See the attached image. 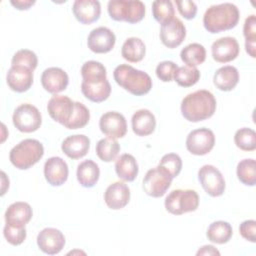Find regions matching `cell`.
Here are the masks:
<instances>
[{
  "label": "cell",
  "mask_w": 256,
  "mask_h": 256,
  "mask_svg": "<svg viewBox=\"0 0 256 256\" xmlns=\"http://www.w3.org/2000/svg\"><path fill=\"white\" fill-rule=\"evenodd\" d=\"M216 99L208 90H197L185 96L181 102V113L190 122H199L213 116Z\"/></svg>",
  "instance_id": "cell-1"
},
{
  "label": "cell",
  "mask_w": 256,
  "mask_h": 256,
  "mask_svg": "<svg viewBox=\"0 0 256 256\" xmlns=\"http://www.w3.org/2000/svg\"><path fill=\"white\" fill-rule=\"evenodd\" d=\"M240 13L236 5L221 3L210 6L204 16L203 25L210 33H219L234 28L239 21Z\"/></svg>",
  "instance_id": "cell-2"
},
{
  "label": "cell",
  "mask_w": 256,
  "mask_h": 256,
  "mask_svg": "<svg viewBox=\"0 0 256 256\" xmlns=\"http://www.w3.org/2000/svg\"><path fill=\"white\" fill-rule=\"evenodd\" d=\"M113 76L119 86L136 96L145 95L152 88L151 77L128 64L118 65L114 69Z\"/></svg>",
  "instance_id": "cell-3"
},
{
  "label": "cell",
  "mask_w": 256,
  "mask_h": 256,
  "mask_svg": "<svg viewBox=\"0 0 256 256\" xmlns=\"http://www.w3.org/2000/svg\"><path fill=\"white\" fill-rule=\"evenodd\" d=\"M44 155L42 143L36 139H24L15 145L9 154V159L13 166L26 170L35 165Z\"/></svg>",
  "instance_id": "cell-4"
},
{
  "label": "cell",
  "mask_w": 256,
  "mask_h": 256,
  "mask_svg": "<svg viewBox=\"0 0 256 256\" xmlns=\"http://www.w3.org/2000/svg\"><path fill=\"white\" fill-rule=\"evenodd\" d=\"M107 9L113 20L131 24L140 22L145 15V5L139 0H111L108 2Z\"/></svg>",
  "instance_id": "cell-5"
},
{
  "label": "cell",
  "mask_w": 256,
  "mask_h": 256,
  "mask_svg": "<svg viewBox=\"0 0 256 256\" xmlns=\"http://www.w3.org/2000/svg\"><path fill=\"white\" fill-rule=\"evenodd\" d=\"M166 210L174 215H181L195 211L199 206V196L192 189H176L165 198Z\"/></svg>",
  "instance_id": "cell-6"
},
{
  "label": "cell",
  "mask_w": 256,
  "mask_h": 256,
  "mask_svg": "<svg viewBox=\"0 0 256 256\" xmlns=\"http://www.w3.org/2000/svg\"><path fill=\"white\" fill-rule=\"evenodd\" d=\"M170 173L161 166H157L147 171L143 179L144 192L154 198L162 197L172 182Z\"/></svg>",
  "instance_id": "cell-7"
},
{
  "label": "cell",
  "mask_w": 256,
  "mask_h": 256,
  "mask_svg": "<svg viewBox=\"0 0 256 256\" xmlns=\"http://www.w3.org/2000/svg\"><path fill=\"white\" fill-rule=\"evenodd\" d=\"M12 121L20 132L31 133L40 128L42 116L37 107L29 103H24L14 110Z\"/></svg>",
  "instance_id": "cell-8"
},
{
  "label": "cell",
  "mask_w": 256,
  "mask_h": 256,
  "mask_svg": "<svg viewBox=\"0 0 256 256\" xmlns=\"http://www.w3.org/2000/svg\"><path fill=\"white\" fill-rule=\"evenodd\" d=\"M199 182L204 191L211 197L221 196L225 191V179L213 165H204L198 171Z\"/></svg>",
  "instance_id": "cell-9"
},
{
  "label": "cell",
  "mask_w": 256,
  "mask_h": 256,
  "mask_svg": "<svg viewBox=\"0 0 256 256\" xmlns=\"http://www.w3.org/2000/svg\"><path fill=\"white\" fill-rule=\"evenodd\" d=\"M215 135L208 128H199L191 131L186 138V148L193 155H206L214 147Z\"/></svg>",
  "instance_id": "cell-10"
},
{
  "label": "cell",
  "mask_w": 256,
  "mask_h": 256,
  "mask_svg": "<svg viewBox=\"0 0 256 256\" xmlns=\"http://www.w3.org/2000/svg\"><path fill=\"white\" fill-rule=\"evenodd\" d=\"M186 37V28L178 18H172L161 24L160 39L164 46L168 48L178 47Z\"/></svg>",
  "instance_id": "cell-11"
},
{
  "label": "cell",
  "mask_w": 256,
  "mask_h": 256,
  "mask_svg": "<svg viewBox=\"0 0 256 256\" xmlns=\"http://www.w3.org/2000/svg\"><path fill=\"white\" fill-rule=\"evenodd\" d=\"M99 128L103 134L110 138H122L127 132L126 119L119 112L109 111L101 116Z\"/></svg>",
  "instance_id": "cell-12"
},
{
  "label": "cell",
  "mask_w": 256,
  "mask_h": 256,
  "mask_svg": "<svg viewBox=\"0 0 256 256\" xmlns=\"http://www.w3.org/2000/svg\"><path fill=\"white\" fill-rule=\"evenodd\" d=\"M115 42V34L109 28L103 26L93 29L87 39L88 48L98 54L110 52L114 48Z\"/></svg>",
  "instance_id": "cell-13"
},
{
  "label": "cell",
  "mask_w": 256,
  "mask_h": 256,
  "mask_svg": "<svg viewBox=\"0 0 256 256\" xmlns=\"http://www.w3.org/2000/svg\"><path fill=\"white\" fill-rule=\"evenodd\" d=\"M37 245L45 254L55 255L64 248L65 237L63 233L56 228H44L37 235Z\"/></svg>",
  "instance_id": "cell-14"
},
{
  "label": "cell",
  "mask_w": 256,
  "mask_h": 256,
  "mask_svg": "<svg viewBox=\"0 0 256 256\" xmlns=\"http://www.w3.org/2000/svg\"><path fill=\"white\" fill-rule=\"evenodd\" d=\"M75 102L64 95H54L48 101L47 110L50 117L63 126L69 121L74 111Z\"/></svg>",
  "instance_id": "cell-15"
},
{
  "label": "cell",
  "mask_w": 256,
  "mask_h": 256,
  "mask_svg": "<svg viewBox=\"0 0 256 256\" xmlns=\"http://www.w3.org/2000/svg\"><path fill=\"white\" fill-rule=\"evenodd\" d=\"M6 82L15 92H26L33 84V70L25 66L11 65L7 72Z\"/></svg>",
  "instance_id": "cell-16"
},
{
  "label": "cell",
  "mask_w": 256,
  "mask_h": 256,
  "mask_svg": "<svg viewBox=\"0 0 256 256\" xmlns=\"http://www.w3.org/2000/svg\"><path fill=\"white\" fill-rule=\"evenodd\" d=\"M239 44L234 37H222L211 46L212 57L216 62L227 63L234 60L239 54Z\"/></svg>",
  "instance_id": "cell-17"
},
{
  "label": "cell",
  "mask_w": 256,
  "mask_h": 256,
  "mask_svg": "<svg viewBox=\"0 0 256 256\" xmlns=\"http://www.w3.org/2000/svg\"><path fill=\"white\" fill-rule=\"evenodd\" d=\"M69 83L68 74L59 67H49L41 75V84L43 88L52 94L64 91Z\"/></svg>",
  "instance_id": "cell-18"
},
{
  "label": "cell",
  "mask_w": 256,
  "mask_h": 256,
  "mask_svg": "<svg viewBox=\"0 0 256 256\" xmlns=\"http://www.w3.org/2000/svg\"><path fill=\"white\" fill-rule=\"evenodd\" d=\"M68 165L61 157H50L44 164V176L51 186H61L68 178Z\"/></svg>",
  "instance_id": "cell-19"
},
{
  "label": "cell",
  "mask_w": 256,
  "mask_h": 256,
  "mask_svg": "<svg viewBox=\"0 0 256 256\" xmlns=\"http://www.w3.org/2000/svg\"><path fill=\"white\" fill-rule=\"evenodd\" d=\"M104 200L110 209H122L130 200V189L123 182H114L105 190Z\"/></svg>",
  "instance_id": "cell-20"
},
{
  "label": "cell",
  "mask_w": 256,
  "mask_h": 256,
  "mask_svg": "<svg viewBox=\"0 0 256 256\" xmlns=\"http://www.w3.org/2000/svg\"><path fill=\"white\" fill-rule=\"evenodd\" d=\"M73 14L82 24H91L97 21L101 14V5L96 0H76L73 3Z\"/></svg>",
  "instance_id": "cell-21"
},
{
  "label": "cell",
  "mask_w": 256,
  "mask_h": 256,
  "mask_svg": "<svg viewBox=\"0 0 256 256\" xmlns=\"http://www.w3.org/2000/svg\"><path fill=\"white\" fill-rule=\"evenodd\" d=\"M90 148V140L87 136L76 134L68 136L61 145L63 153L71 159H80L84 157Z\"/></svg>",
  "instance_id": "cell-22"
},
{
  "label": "cell",
  "mask_w": 256,
  "mask_h": 256,
  "mask_svg": "<svg viewBox=\"0 0 256 256\" xmlns=\"http://www.w3.org/2000/svg\"><path fill=\"white\" fill-rule=\"evenodd\" d=\"M33 211L31 206L26 202H14L7 208L5 212V222L7 224L25 227L31 220Z\"/></svg>",
  "instance_id": "cell-23"
},
{
  "label": "cell",
  "mask_w": 256,
  "mask_h": 256,
  "mask_svg": "<svg viewBox=\"0 0 256 256\" xmlns=\"http://www.w3.org/2000/svg\"><path fill=\"white\" fill-rule=\"evenodd\" d=\"M132 130L138 136H148L152 134L156 127L154 114L148 109L137 110L131 118Z\"/></svg>",
  "instance_id": "cell-24"
},
{
  "label": "cell",
  "mask_w": 256,
  "mask_h": 256,
  "mask_svg": "<svg viewBox=\"0 0 256 256\" xmlns=\"http://www.w3.org/2000/svg\"><path fill=\"white\" fill-rule=\"evenodd\" d=\"M81 91L88 100L95 103H100L105 101L110 96L111 85L107 79L92 82L82 81Z\"/></svg>",
  "instance_id": "cell-25"
},
{
  "label": "cell",
  "mask_w": 256,
  "mask_h": 256,
  "mask_svg": "<svg viewBox=\"0 0 256 256\" xmlns=\"http://www.w3.org/2000/svg\"><path fill=\"white\" fill-rule=\"evenodd\" d=\"M239 81V72L234 66H223L216 70L213 82L216 88L221 91H231Z\"/></svg>",
  "instance_id": "cell-26"
},
{
  "label": "cell",
  "mask_w": 256,
  "mask_h": 256,
  "mask_svg": "<svg viewBox=\"0 0 256 256\" xmlns=\"http://www.w3.org/2000/svg\"><path fill=\"white\" fill-rule=\"evenodd\" d=\"M115 171L118 177L124 181L132 182L138 175V164L133 155L122 154L115 162Z\"/></svg>",
  "instance_id": "cell-27"
},
{
  "label": "cell",
  "mask_w": 256,
  "mask_h": 256,
  "mask_svg": "<svg viewBox=\"0 0 256 256\" xmlns=\"http://www.w3.org/2000/svg\"><path fill=\"white\" fill-rule=\"evenodd\" d=\"M76 175L77 180L81 186L85 188H91L98 182L100 170L94 161L88 159L78 165Z\"/></svg>",
  "instance_id": "cell-28"
},
{
  "label": "cell",
  "mask_w": 256,
  "mask_h": 256,
  "mask_svg": "<svg viewBox=\"0 0 256 256\" xmlns=\"http://www.w3.org/2000/svg\"><path fill=\"white\" fill-rule=\"evenodd\" d=\"M146 53V47L144 42L137 37H130L125 40L122 45L121 55L122 57L131 63L140 62Z\"/></svg>",
  "instance_id": "cell-29"
},
{
  "label": "cell",
  "mask_w": 256,
  "mask_h": 256,
  "mask_svg": "<svg viewBox=\"0 0 256 256\" xmlns=\"http://www.w3.org/2000/svg\"><path fill=\"white\" fill-rule=\"evenodd\" d=\"M233 234L232 226L226 221H215L211 223L207 229V238L209 241L216 244L227 243Z\"/></svg>",
  "instance_id": "cell-30"
},
{
  "label": "cell",
  "mask_w": 256,
  "mask_h": 256,
  "mask_svg": "<svg viewBox=\"0 0 256 256\" xmlns=\"http://www.w3.org/2000/svg\"><path fill=\"white\" fill-rule=\"evenodd\" d=\"M180 57L187 66L196 67L205 61L206 50L204 46L199 43H191L181 50Z\"/></svg>",
  "instance_id": "cell-31"
},
{
  "label": "cell",
  "mask_w": 256,
  "mask_h": 256,
  "mask_svg": "<svg viewBox=\"0 0 256 256\" xmlns=\"http://www.w3.org/2000/svg\"><path fill=\"white\" fill-rule=\"evenodd\" d=\"M120 145L116 139L106 137L99 140L96 144V154L104 162L115 160L119 154Z\"/></svg>",
  "instance_id": "cell-32"
},
{
  "label": "cell",
  "mask_w": 256,
  "mask_h": 256,
  "mask_svg": "<svg viewBox=\"0 0 256 256\" xmlns=\"http://www.w3.org/2000/svg\"><path fill=\"white\" fill-rule=\"evenodd\" d=\"M237 177L241 183L254 186L256 183V162L254 159H243L237 165Z\"/></svg>",
  "instance_id": "cell-33"
},
{
  "label": "cell",
  "mask_w": 256,
  "mask_h": 256,
  "mask_svg": "<svg viewBox=\"0 0 256 256\" xmlns=\"http://www.w3.org/2000/svg\"><path fill=\"white\" fill-rule=\"evenodd\" d=\"M81 75L83 81H101L107 79L106 77V68L104 65L98 61L90 60L83 64L81 68Z\"/></svg>",
  "instance_id": "cell-34"
},
{
  "label": "cell",
  "mask_w": 256,
  "mask_h": 256,
  "mask_svg": "<svg viewBox=\"0 0 256 256\" xmlns=\"http://www.w3.org/2000/svg\"><path fill=\"white\" fill-rule=\"evenodd\" d=\"M200 79V72L196 67L181 66L178 67L174 75V80L181 87H191Z\"/></svg>",
  "instance_id": "cell-35"
},
{
  "label": "cell",
  "mask_w": 256,
  "mask_h": 256,
  "mask_svg": "<svg viewBox=\"0 0 256 256\" xmlns=\"http://www.w3.org/2000/svg\"><path fill=\"white\" fill-rule=\"evenodd\" d=\"M89 119H90V112L88 108L80 102H75L72 116L64 126L67 129L83 128L88 124Z\"/></svg>",
  "instance_id": "cell-36"
},
{
  "label": "cell",
  "mask_w": 256,
  "mask_h": 256,
  "mask_svg": "<svg viewBox=\"0 0 256 256\" xmlns=\"http://www.w3.org/2000/svg\"><path fill=\"white\" fill-rule=\"evenodd\" d=\"M234 142L243 151H253L256 149V133L251 128H240L234 135Z\"/></svg>",
  "instance_id": "cell-37"
},
{
  "label": "cell",
  "mask_w": 256,
  "mask_h": 256,
  "mask_svg": "<svg viewBox=\"0 0 256 256\" xmlns=\"http://www.w3.org/2000/svg\"><path fill=\"white\" fill-rule=\"evenodd\" d=\"M154 19L160 24L174 18V7L170 0H157L152 3Z\"/></svg>",
  "instance_id": "cell-38"
},
{
  "label": "cell",
  "mask_w": 256,
  "mask_h": 256,
  "mask_svg": "<svg viewBox=\"0 0 256 256\" xmlns=\"http://www.w3.org/2000/svg\"><path fill=\"white\" fill-rule=\"evenodd\" d=\"M11 64L25 66L34 71V69L37 67V64H38V58L33 51L28 49H21V50H18L13 55Z\"/></svg>",
  "instance_id": "cell-39"
},
{
  "label": "cell",
  "mask_w": 256,
  "mask_h": 256,
  "mask_svg": "<svg viewBox=\"0 0 256 256\" xmlns=\"http://www.w3.org/2000/svg\"><path fill=\"white\" fill-rule=\"evenodd\" d=\"M159 166L166 169L170 173L172 178H175L181 172L182 159L178 154L168 153L161 158L159 162Z\"/></svg>",
  "instance_id": "cell-40"
},
{
  "label": "cell",
  "mask_w": 256,
  "mask_h": 256,
  "mask_svg": "<svg viewBox=\"0 0 256 256\" xmlns=\"http://www.w3.org/2000/svg\"><path fill=\"white\" fill-rule=\"evenodd\" d=\"M3 235L8 243L17 246L24 242L27 236V232L25 227H17L6 223L3 229Z\"/></svg>",
  "instance_id": "cell-41"
},
{
  "label": "cell",
  "mask_w": 256,
  "mask_h": 256,
  "mask_svg": "<svg viewBox=\"0 0 256 256\" xmlns=\"http://www.w3.org/2000/svg\"><path fill=\"white\" fill-rule=\"evenodd\" d=\"M178 66L172 61L160 62L156 67V75L163 82H170L174 79Z\"/></svg>",
  "instance_id": "cell-42"
},
{
  "label": "cell",
  "mask_w": 256,
  "mask_h": 256,
  "mask_svg": "<svg viewBox=\"0 0 256 256\" xmlns=\"http://www.w3.org/2000/svg\"><path fill=\"white\" fill-rule=\"evenodd\" d=\"M179 13L185 19H193L197 14V6L195 2L190 0H182V1H175Z\"/></svg>",
  "instance_id": "cell-43"
},
{
  "label": "cell",
  "mask_w": 256,
  "mask_h": 256,
  "mask_svg": "<svg viewBox=\"0 0 256 256\" xmlns=\"http://www.w3.org/2000/svg\"><path fill=\"white\" fill-rule=\"evenodd\" d=\"M239 232H240V235L244 239H246L247 241H250L252 243H255V241H256V221L255 220L243 221L239 226Z\"/></svg>",
  "instance_id": "cell-44"
},
{
  "label": "cell",
  "mask_w": 256,
  "mask_h": 256,
  "mask_svg": "<svg viewBox=\"0 0 256 256\" xmlns=\"http://www.w3.org/2000/svg\"><path fill=\"white\" fill-rule=\"evenodd\" d=\"M243 34L246 41L256 40V16L250 15L245 19Z\"/></svg>",
  "instance_id": "cell-45"
},
{
  "label": "cell",
  "mask_w": 256,
  "mask_h": 256,
  "mask_svg": "<svg viewBox=\"0 0 256 256\" xmlns=\"http://www.w3.org/2000/svg\"><path fill=\"white\" fill-rule=\"evenodd\" d=\"M11 5H13L16 9L18 10H28L31 6H33L35 4L34 0H12Z\"/></svg>",
  "instance_id": "cell-46"
},
{
  "label": "cell",
  "mask_w": 256,
  "mask_h": 256,
  "mask_svg": "<svg viewBox=\"0 0 256 256\" xmlns=\"http://www.w3.org/2000/svg\"><path fill=\"white\" fill-rule=\"evenodd\" d=\"M196 255H220V252L212 245H204L197 251Z\"/></svg>",
  "instance_id": "cell-47"
},
{
  "label": "cell",
  "mask_w": 256,
  "mask_h": 256,
  "mask_svg": "<svg viewBox=\"0 0 256 256\" xmlns=\"http://www.w3.org/2000/svg\"><path fill=\"white\" fill-rule=\"evenodd\" d=\"M245 48H246V52L252 58L256 57V40L245 41Z\"/></svg>",
  "instance_id": "cell-48"
},
{
  "label": "cell",
  "mask_w": 256,
  "mask_h": 256,
  "mask_svg": "<svg viewBox=\"0 0 256 256\" xmlns=\"http://www.w3.org/2000/svg\"><path fill=\"white\" fill-rule=\"evenodd\" d=\"M1 175H2V192H1V195H3L4 193H5V187L4 186H6L7 188L9 187V182H7V183H5V180H6V175H5V173L2 171L1 172Z\"/></svg>",
  "instance_id": "cell-49"
}]
</instances>
